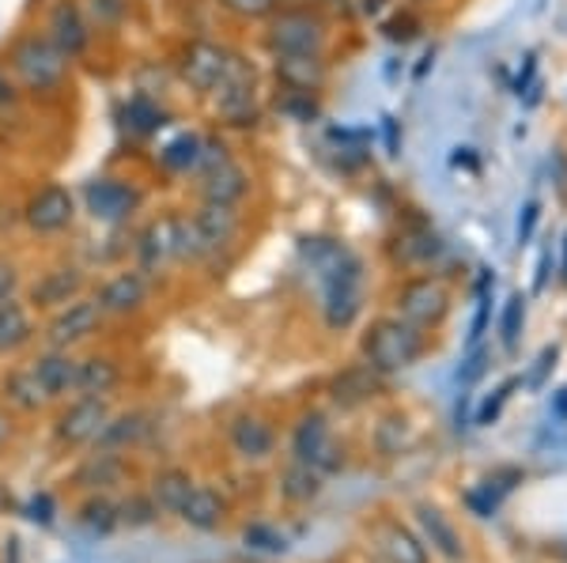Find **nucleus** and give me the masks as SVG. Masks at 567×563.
Instances as JSON below:
<instances>
[{"instance_id": "nucleus-42", "label": "nucleus", "mask_w": 567, "mask_h": 563, "mask_svg": "<svg viewBox=\"0 0 567 563\" xmlns=\"http://www.w3.org/2000/svg\"><path fill=\"white\" fill-rule=\"evenodd\" d=\"M523 325H526V299L523 295H511L507 306H503V317H499L503 348H515L518 337H523Z\"/></svg>"}, {"instance_id": "nucleus-28", "label": "nucleus", "mask_w": 567, "mask_h": 563, "mask_svg": "<svg viewBox=\"0 0 567 563\" xmlns=\"http://www.w3.org/2000/svg\"><path fill=\"white\" fill-rule=\"evenodd\" d=\"M152 413H144V408H130V413H117L106 420L103 435L95 439L99 450H114V453H130L133 447H141L144 439L152 435Z\"/></svg>"}, {"instance_id": "nucleus-6", "label": "nucleus", "mask_w": 567, "mask_h": 563, "mask_svg": "<svg viewBox=\"0 0 567 563\" xmlns=\"http://www.w3.org/2000/svg\"><path fill=\"white\" fill-rule=\"evenodd\" d=\"M424 352H427V333L409 325L405 317H398V314L374 317L360 337L363 367H371L374 375H382V378L416 367Z\"/></svg>"}, {"instance_id": "nucleus-29", "label": "nucleus", "mask_w": 567, "mask_h": 563, "mask_svg": "<svg viewBox=\"0 0 567 563\" xmlns=\"http://www.w3.org/2000/svg\"><path fill=\"white\" fill-rule=\"evenodd\" d=\"M390 258L393 265L401 269H432L439 258H443V242H439L435 231L427 227H409L398 239L390 242Z\"/></svg>"}, {"instance_id": "nucleus-24", "label": "nucleus", "mask_w": 567, "mask_h": 563, "mask_svg": "<svg viewBox=\"0 0 567 563\" xmlns=\"http://www.w3.org/2000/svg\"><path fill=\"white\" fill-rule=\"evenodd\" d=\"M39 333V317L27 306V299L16 295L0 303V356H16V352L31 348Z\"/></svg>"}, {"instance_id": "nucleus-4", "label": "nucleus", "mask_w": 567, "mask_h": 563, "mask_svg": "<svg viewBox=\"0 0 567 563\" xmlns=\"http://www.w3.org/2000/svg\"><path fill=\"white\" fill-rule=\"evenodd\" d=\"M246 234V212L235 205L194 201L186 208V265L219 269L231 261Z\"/></svg>"}, {"instance_id": "nucleus-18", "label": "nucleus", "mask_w": 567, "mask_h": 563, "mask_svg": "<svg viewBox=\"0 0 567 563\" xmlns=\"http://www.w3.org/2000/svg\"><path fill=\"white\" fill-rule=\"evenodd\" d=\"M254 189H258V175H254V167H246L243 156H235V159H227L224 167L205 170V175L194 178V201L246 208Z\"/></svg>"}, {"instance_id": "nucleus-26", "label": "nucleus", "mask_w": 567, "mask_h": 563, "mask_svg": "<svg viewBox=\"0 0 567 563\" xmlns=\"http://www.w3.org/2000/svg\"><path fill=\"white\" fill-rule=\"evenodd\" d=\"M122 129L136 136V140H152V136H159L163 129L171 125V111L163 98H152L144 95V91H133L130 98L122 103Z\"/></svg>"}, {"instance_id": "nucleus-13", "label": "nucleus", "mask_w": 567, "mask_h": 563, "mask_svg": "<svg viewBox=\"0 0 567 563\" xmlns=\"http://www.w3.org/2000/svg\"><path fill=\"white\" fill-rule=\"evenodd\" d=\"M114 416L110 408V397H69L65 408L53 420V442L61 450H84L95 447V439L103 435L106 420Z\"/></svg>"}, {"instance_id": "nucleus-47", "label": "nucleus", "mask_w": 567, "mask_h": 563, "mask_svg": "<svg viewBox=\"0 0 567 563\" xmlns=\"http://www.w3.org/2000/svg\"><path fill=\"white\" fill-rule=\"evenodd\" d=\"M280 4H322V0H280Z\"/></svg>"}, {"instance_id": "nucleus-45", "label": "nucleus", "mask_w": 567, "mask_h": 563, "mask_svg": "<svg viewBox=\"0 0 567 563\" xmlns=\"http://www.w3.org/2000/svg\"><path fill=\"white\" fill-rule=\"evenodd\" d=\"M20 103H23L20 87H16V80L4 72V65H0V111H16Z\"/></svg>"}, {"instance_id": "nucleus-36", "label": "nucleus", "mask_w": 567, "mask_h": 563, "mask_svg": "<svg viewBox=\"0 0 567 563\" xmlns=\"http://www.w3.org/2000/svg\"><path fill=\"white\" fill-rule=\"evenodd\" d=\"M269 111H277L280 117H288V122H296V125H307V122H315V117L322 114V95L277 87V91H272V98H269Z\"/></svg>"}, {"instance_id": "nucleus-10", "label": "nucleus", "mask_w": 567, "mask_h": 563, "mask_svg": "<svg viewBox=\"0 0 567 563\" xmlns=\"http://www.w3.org/2000/svg\"><path fill=\"white\" fill-rule=\"evenodd\" d=\"M451 284L443 277H435V272H420V277L401 280V288L393 292V314L405 317L409 325H416L424 333L439 330L451 317Z\"/></svg>"}, {"instance_id": "nucleus-8", "label": "nucleus", "mask_w": 567, "mask_h": 563, "mask_svg": "<svg viewBox=\"0 0 567 563\" xmlns=\"http://www.w3.org/2000/svg\"><path fill=\"white\" fill-rule=\"evenodd\" d=\"M76 197L80 208L87 212V220L110 227V231L130 227L144 212V205H148V189L130 175H95L84 181V189Z\"/></svg>"}, {"instance_id": "nucleus-2", "label": "nucleus", "mask_w": 567, "mask_h": 563, "mask_svg": "<svg viewBox=\"0 0 567 563\" xmlns=\"http://www.w3.org/2000/svg\"><path fill=\"white\" fill-rule=\"evenodd\" d=\"M4 72L16 80L23 98L53 106L69 98L76 65L34 27V31H20L4 45Z\"/></svg>"}, {"instance_id": "nucleus-39", "label": "nucleus", "mask_w": 567, "mask_h": 563, "mask_svg": "<svg viewBox=\"0 0 567 563\" xmlns=\"http://www.w3.org/2000/svg\"><path fill=\"white\" fill-rule=\"evenodd\" d=\"M239 152H235V144L227 140V133L224 129H213V133H205V140H200V159H197V170H194V178L197 175H205V170H216V167H224L227 159H235ZM189 178V181H194Z\"/></svg>"}, {"instance_id": "nucleus-20", "label": "nucleus", "mask_w": 567, "mask_h": 563, "mask_svg": "<svg viewBox=\"0 0 567 563\" xmlns=\"http://www.w3.org/2000/svg\"><path fill=\"white\" fill-rule=\"evenodd\" d=\"M31 371L39 378V389L45 402H69L76 397V352L69 348H45L31 359Z\"/></svg>"}, {"instance_id": "nucleus-21", "label": "nucleus", "mask_w": 567, "mask_h": 563, "mask_svg": "<svg viewBox=\"0 0 567 563\" xmlns=\"http://www.w3.org/2000/svg\"><path fill=\"white\" fill-rule=\"evenodd\" d=\"M200 129H175L171 136H163L159 148H155V170L163 178H194L197 159H200Z\"/></svg>"}, {"instance_id": "nucleus-3", "label": "nucleus", "mask_w": 567, "mask_h": 563, "mask_svg": "<svg viewBox=\"0 0 567 563\" xmlns=\"http://www.w3.org/2000/svg\"><path fill=\"white\" fill-rule=\"evenodd\" d=\"M205 106H208V114H213L216 129H224V133L261 129L265 114H269V103H265V91H261V72L243 50L231 45L224 76H219L213 95L205 98Z\"/></svg>"}, {"instance_id": "nucleus-23", "label": "nucleus", "mask_w": 567, "mask_h": 563, "mask_svg": "<svg viewBox=\"0 0 567 563\" xmlns=\"http://www.w3.org/2000/svg\"><path fill=\"white\" fill-rule=\"evenodd\" d=\"M227 442H231V450L239 453L243 461H265L277 450V431H272V424L265 420V416L239 413L231 420V428H227Z\"/></svg>"}, {"instance_id": "nucleus-22", "label": "nucleus", "mask_w": 567, "mask_h": 563, "mask_svg": "<svg viewBox=\"0 0 567 563\" xmlns=\"http://www.w3.org/2000/svg\"><path fill=\"white\" fill-rule=\"evenodd\" d=\"M125 383V367L114 352H87L76 356V394L80 397H114Z\"/></svg>"}, {"instance_id": "nucleus-17", "label": "nucleus", "mask_w": 567, "mask_h": 563, "mask_svg": "<svg viewBox=\"0 0 567 563\" xmlns=\"http://www.w3.org/2000/svg\"><path fill=\"white\" fill-rule=\"evenodd\" d=\"M291 458L315 466L322 477L344 469V450L337 447L333 428H329V420L322 413H303V416H299L296 431H291Z\"/></svg>"}, {"instance_id": "nucleus-11", "label": "nucleus", "mask_w": 567, "mask_h": 563, "mask_svg": "<svg viewBox=\"0 0 567 563\" xmlns=\"http://www.w3.org/2000/svg\"><path fill=\"white\" fill-rule=\"evenodd\" d=\"M23 227L39 239H61L80 220V197L65 181H39L23 201Z\"/></svg>"}, {"instance_id": "nucleus-30", "label": "nucleus", "mask_w": 567, "mask_h": 563, "mask_svg": "<svg viewBox=\"0 0 567 563\" xmlns=\"http://www.w3.org/2000/svg\"><path fill=\"white\" fill-rule=\"evenodd\" d=\"M0 402H4L8 408H16L20 416H34V413H42V408L50 405L42 397L31 363H16V367L4 371V378H0Z\"/></svg>"}, {"instance_id": "nucleus-31", "label": "nucleus", "mask_w": 567, "mask_h": 563, "mask_svg": "<svg viewBox=\"0 0 567 563\" xmlns=\"http://www.w3.org/2000/svg\"><path fill=\"white\" fill-rule=\"evenodd\" d=\"M178 519L186 522L189 530L213 533L227 522V499L219 496V488L213 484H194V492L178 507Z\"/></svg>"}, {"instance_id": "nucleus-7", "label": "nucleus", "mask_w": 567, "mask_h": 563, "mask_svg": "<svg viewBox=\"0 0 567 563\" xmlns=\"http://www.w3.org/2000/svg\"><path fill=\"white\" fill-rule=\"evenodd\" d=\"M133 265L148 277H167L171 269L186 265V212L182 208H163L148 216L133 231Z\"/></svg>"}, {"instance_id": "nucleus-35", "label": "nucleus", "mask_w": 567, "mask_h": 563, "mask_svg": "<svg viewBox=\"0 0 567 563\" xmlns=\"http://www.w3.org/2000/svg\"><path fill=\"white\" fill-rule=\"evenodd\" d=\"M379 378H382V375H374L371 367H352V371H344L341 378H333V402L341 405V408H360V405H368L371 397H374V389H379Z\"/></svg>"}, {"instance_id": "nucleus-40", "label": "nucleus", "mask_w": 567, "mask_h": 563, "mask_svg": "<svg viewBox=\"0 0 567 563\" xmlns=\"http://www.w3.org/2000/svg\"><path fill=\"white\" fill-rule=\"evenodd\" d=\"M213 4L235 23H265L280 8V0H213Z\"/></svg>"}, {"instance_id": "nucleus-38", "label": "nucleus", "mask_w": 567, "mask_h": 563, "mask_svg": "<svg viewBox=\"0 0 567 563\" xmlns=\"http://www.w3.org/2000/svg\"><path fill=\"white\" fill-rule=\"evenodd\" d=\"M80 522L91 533H114L117 530V499H110L106 492H87V499L80 503Z\"/></svg>"}, {"instance_id": "nucleus-32", "label": "nucleus", "mask_w": 567, "mask_h": 563, "mask_svg": "<svg viewBox=\"0 0 567 563\" xmlns=\"http://www.w3.org/2000/svg\"><path fill=\"white\" fill-rule=\"evenodd\" d=\"M416 522H420V533H424V544H432V552H439V556H443L446 563H458L465 556L462 533L454 530V522L446 519L439 507L420 503L416 507Z\"/></svg>"}, {"instance_id": "nucleus-19", "label": "nucleus", "mask_w": 567, "mask_h": 563, "mask_svg": "<svg viewBox=\"0 0 567 563\" xmlns=\"http://www.w3.org/2000/svg\"><path fill=\"white\" fill-rule=\"evenodd\" d=\"M272 61V80L284 91H307V95H322L329 87V58H318V53H280Z\"/></svg>"}, {"instance_id": "nucleus-27", "label": "nucleus", "mask_w": 567, "mask_h": 563, "mask_svg": "<svg viewBox=\"0 0 567 563\" xmlns=\"http://www.w3.org/2000/svg\"><path fill=\"white\" fill-rule=\"evenodd\" d=\"M371 541L382 563H427V544L401 522H379L371 530Z\"/></svg>"}, {"instance_id": "nucleus-14", "label": "nucleus", "mask_w": 567, "mask_h": 563, "mask_svg": "<svg viewBox=\"0 0 567 563\" xmlns=\"http://www.w3.org/2000/svg\"><path fill=\"white\" fill-rule=\"evenodd\" d=\"M39 31L58 45L61 53L76 65L84 61L91 50H95V31H91L87 15H84V4L80 0H50L42 12V23Z\"/></svg>"}, {"instance_id": "nucleus-33", "label": "nucleus", "mask_w": 567, "mask_h": 563, "mask_svg": "<svg viewBox=\"0 0 567 563\" xmlns=\"http://www.w3.org/2000/svg\"><path fill=\"white\" fill-rule=\"evenodd\" d=\"M194 473L182 466H171V469H159V473L152 477V503L159 507V514H178V507L186 503V496L194 492Z\"/></svg>"}, {"instance_id": "nucleus-43", "label": "nucleus", "mask_w": 567, "mask_h": 563, "mask_svg": "<svg viewBox=\"0 0 567 563\" xmlns=\"http://www.w3.org/2000/svg\"><path fill=\"white\" fill-rule=\"evenodd\" d=\"M23 288V269L20 261L12 258V253H0V303L4 299H16Z\"/></svg>"}, {"instance_id": "nucleus-1", "label": "nucleus", "mask_w": 567, "mask_h": 563, "mask_svg": "<svg viewBox=\"0 0 567 563\" xmlns=\"http://www.w3.org/2000/svg\"><path fill=\"white\" fill-rule=\"evenodd\" d=\"M299 258L315 272L322 288V322L329 333H344L360 322L363 303H368V280H363V261L329 234H307L299 242Z\"/></svg>"}, {"instance_id": "nucleus-5", "label": "nucleus", "mask_w": 567, "mask_h": 563, "mask_svg": "<svg viewBox=\"0 0 567 563\" xmlns=\"http://www.w3.org/2000/svg\"><path fill=\"white\" fill-rule=\"evenodd\" d=\"M333 31L337 27L322 4H280L261 23V45L269 58H280V53H318V58H329Z\"/></svg>"}, {"instance_id": "nucleus-34", "label": "nucleus", "mask_w": 567, "mask_h": 563, "mask_svg": "<svg viewBox=\"0 0 567 563\" xmlns=\"http://www.w3.org/2000/svg\"><path fill=\"white\" fill-rule=\"evenodd\" d=\"M326 488V477L318 473L315 466H307V461H296L291 458V466L280 473V499L291 507H303L310 499H318Z\"/></svg>"}, {"instance_id": "nucleus-9", "label": "nucleus", "mask_w": 567, "mask_h": 563, "mask_svg": "<svg viewBox=\"0 0 567 563\" xmlns=\"http://www.w3.org/2000/svg\"><path fill=\"white\" fill-rule=\"evenodd\" d=\"M227 58H231V45L227 42H216V39H208V34H194V39H186L175 50L171 72H175L178 87H186L197 103H205L216 91L219 76H224Z\"/></svg>"}, {"instance_id": "nucleus-41", "label": "nucleus", "mask_w": 567, "mask_h": 563, "mask_svg": "<svg viewBox=\"0 0 567 563\" xmlns=\"http://www.w3.org/2000/svg\"><path fill=\"white\" fill-rule=\"evenodd\" d=\"M159 519V507L152 503L148 492H133L130 499L117 503V525H130V530H144Z\"/></svg>"}, {"instance_id": "nucleus-15", "label": "nucleus", "mask_w": 567, "mask_h": 563, "mask_svg": "<svg viewBox=\"0 0 567 563\" xmlns=\"http://www.w3.org/2000/svg\"><path fill=\"white\" fill-rule=\"evenodd\" d=\"M87 284H91V277L80 261H58V265L42 269L39 277L31 280V288H27V306H31L34 314H53L65 303H72V299L87 295Z\"/></svg>"}, {"instance_id": "nucleus-16", "label": "nucleus", "mask_w": 567, "mask_h": 563, "mask_svg": "<svg viewBox=\"0 0 567 563\" xmlns=\"http://www.w3.org/2000/svg\"><path fill=\"white\" fill-rule=\"evenodd\" d=\"M152 292H155V277H148V272L136 265H125V269L110 272L103 284L95 288V299H99V306H103L106 322L110 317L122 322V317H136L141 311H148Z\"/></svg>"}, {"instance_id": "nucleus-49", "label": "nucleus", "mask_w": 567, "mask_h": 563, "mask_svg": "<svg viewBox=\"0 0 567 563\" xmlns=\"http://www.w3.org/2000/svg\"><path fill=\"white\" fill-rule=\"evenodd\" d=\"M368 4H371V0H368ZM374 4H379V0H374Z\"/></svg>"}, {"instance_id": "nucleus-46", "label": "nucleus", "mask_w": 567, "mask_h": 563, "mask_svg": "<svg viewBox=\"0 0 567 563\" xmlns=\"http://www.w3.org/2000/svg\"><path fill=\"white\" fill-rule=\"evenodd\" d=\"M8 435H12V420H8V416H4V413H0V442H4V439H8Z\"/></svg>"}, {"instance_id": "nucleus-37", "label": "nucleus", "mask_w": 567, "mask_h": 563, "mask_svg": "<svg viewBox=\"0 0 567 563\" xmlns=\"http://www.w3.org/2000/svg\"><path fill=\"white\" fill-rule=\"evenodd\" d=\"M84 4V15L91 23V31L99 34H117L130 20V0H80Z\"/></svg>"}, {"instance_id": "nucleus-12", "label": "nucleus", "mask_w": 567, "mask_h": 563, "mask_svg": "<svg viewBox=\"0 0 567 563\" xmlns=\"http://www.w3.org/2000/svg\"><path fill=\"white\" fill-rule=\"evenodd\" d=\"M106 325V314L103 306H99L95 292L72 299V303H65L61 311L45 314V325L39 337L50 344V348H69L76 352L80 344H87L91 337H99V330Z\"/></svg>"}, {"instance_id": "nucleus-48", "label": "nucleus", "mask_w": 567, "mask_h": 563, "mask_svg": "<svg viewBox=\"0 0 567 563\" xmlns=\"http://www.w3.org/2000/svg\"><path fill=\"white\" fill-rule=\"evenodd\" d=\"M564 272H567V247H564Z\"/></svg>"}, {"instance_id": "nucleus-25", "label": "nucleus", "mask_w": 567, "mask_h": 563, "mask_svg": "<svg viewBox=\"0 0 567 563\" xmlns=\"http://www.w3.org/2000/svg\"><path fill=\"white\" fill-rule=\"evenodd\" d=\"M125 477H130V461H125V453L95 447V453H87V458L76 466L72 484L84 488V492H110V488L125 484Z\"/></svg>"}, {"instance_id": "nucleus-44", "label": "nucleus", "mask_w": 567, "mask_h": 563, "mask_svg": "<svg viewBox=\"0 0 567 563\" xmlns=\"http://www.w3.org/2000/svg\"><path fill=\"white\" fill-rule=\"evenodd\" d=\"M246 544H254V549H265V552H288V541H284V533H277L272 525H246Z\"/></svg>"}]
</instances>
